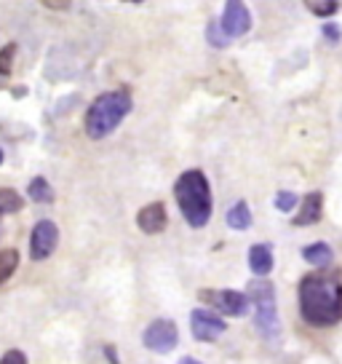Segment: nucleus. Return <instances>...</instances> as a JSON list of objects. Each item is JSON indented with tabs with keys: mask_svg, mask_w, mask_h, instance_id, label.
Listing matches in <instances>:
<instances>
[{
	"mask_svg": "<svg viewBox=\"0 0 342 364\" xmlns=\"http://www.w3.org/2000/svg\"><path fill=\"white\" fill-rule=\"evenodd\" d=\"M321 209H324V196L321 193H310V196H305L303 201V209H300V215L294 217V225H316L318 220H321Z\"/></svg>",
	"mask_w": 342,
	"mask_h": 364,
	"instance_id": "obj_12",
	"label": "nucleus"
},
{
	"mask_svg": "<svg viewBox=\"0 0 342 364\" xmlns=\"http://www.w3.org/2000/svg\"><path fill=\"white\" fill-rule=\"evenodd\" d=\"M249 297L254 303V324H257V332L265 340H276L281 335V322H278V310H276V292H273V284L270 282H251L249 284Z\"/></svg>",
	"mask_w": 342,
	"mask_h": 364,
	"instance_id": "obj_4",
	"label": "nucleus"
},
{
	"mask_svg": "<svg viewBox=\"0 0 342 364\" xmlns=\"http://www.w3.org/2000/svg\"><path fill=\"white\" fill-rule=\"evenodd\" d=\"M132 92L129 89H115L94 99L86 110V134L91 139H105L118 129L123 118L132 113Z\"/></svg>",
	"mask_w": 342,
	"mask_h": 364,
	"instance_id": "obj_3",
	"label": "nucleus"
},
{
	"mask_svg": "<svg viewBox=\"0 0 342 364\" xmlns=\"http://www.w3.org/2000/svg\"><path fill=\"white\" fill-rule=\"evenodd\" d=\"M297 201H300V199H297L291 190H281L276 196V209L278 212H291V209L297 206Z\"/></svg>",
	"mask_w": 342,
	"mask_h": 364,
	"instance_id": "obj_21",
	"label": "nucleus"
},
{
	"mask_svg": "<svg viewBox=\"0 0 342 364\" xmlns=\"http://www.w3.org/2000/svg\"><path fill=\"white\" fill-rule=\"evenodd\" d=\"M129 3H139V0H129Z\"/></svg>",
	"mask_w": 342,
	"mask_h": 364,
	"instance_id": "obj_25",
	"label": "nucleus"
},
{
	"mask_svg": "<svg viewBox=\"0 0 342 364\" xmlns=\"http://www.w3.org/2000/svg\"><path fill=\"white\" fill-rule=\"evenodd\" d=\"M324 35H327L329 41L337 43V41H340V38H342V30L337 27V25H331V22H329V25H324Z\"/></svg>",
	"mask_w": 342,
	"mask_h": 364,
	"instance_id": "obj_23",
	"label": "nucleus"
},
{
	"mask_svg": "<svg viewBox=\"0 0 342 364\" xmlns=\"http://www.w3.org/2000/svg\"><path fill=\"white\" fill-rule=\"evenodd\" d=\"M190 330H193V337L201 340V343H214V340L227 330V324H224L222 316H217L214 310L196 308L190 313Z\"/></svg>",
	"mask_w": 342,
	"mask_h": 364,
	"instance_id": "obj_8",
	"label": "nucleus"
},
{
	"mask_svg": "<svg viewBox=\"0 0 342 364\" xmlns=\"http://www.w3.org/2000/svg\"><path fill=\"white\" fill-rule=\"evenodd\" d=\"M220 25H222V30L230 38L246 35L251 30V14H249V8H246V3H243V0H227Z\"/></svg>",
	"mask_w": 342,
	"mask_h": 364,
	"instance_id": "obj_9",
	"label": "nucleus"
},
{
	"mask_svg": "<svg viewBox=\"0 0 342 364\" xmlns=\"http://www.w3.org/2000/svg\"><path fill=\"white\" fill-rule=\"evenodd\" d=\"M27 356L22 353V351H8L6 356H3V364H25Z\"/></svg>",
	"mask_w": 342,
	"mask_h": 364,
	"instance_id": "obj_22",
	"label": "nucleus"
},
{
	"mask_svg": "<svg viewBox=\"0 0 342 364\" xmlns=\"http://www.w3.org/2000/svg\"><path fill=\"white\" fill-rule=\"evenodd\" d=\"M303 257L310 263V265H316V268H324V265H329L331 263V249L329 244L318 241V244H310V246H305L303 249Z\"/></svg>",
	"mask_w": 342,
	"mask_h": 364,
	"instance_id": "obj_14",
	"label": "nucleus"
},
{
	"mask_svg": "<svg viewBox=\"0 0 342 364\" xmlns=\"http://www.w3.org/2000/svg\"><path fill=\"white\" fill-rule=\"evenodd\" d=\"M22 209V196L16 190H0V217Z\"/></svg>",
	"mask_w": 342,
	"mask_h": 364,
	"instance_id": "obj_17",
	"label": "nucleus"
},
{
	"mask_svg": "<svg viewBox=\"0 0 342 364\" xmlns=\"http://www.w3.org/2000/svg\"><path fill=\"white\" fill-rule=\"evenodd\" d=\"M13 56H16V43L3 46V51H0V75H8V73H11Z\"/></svg>",
	"mask_w": 342,
	"mask_h": 364,
	"instance_id": "obj_20",
	"label": "nucleus"
},
{
	"mask_svg": "<svg viewBox=\"0 0 342 364\" xmlns=\"http://www.w3.org/2000/svg\"><path fill=\"white\" fill-rule=\"evenodd\" d=\"M27 196H30V201H35V203H51L53 201V188L49 185V180L35 177V180L30 182V188H27Z\"/></svg>",
	"mask_w": 342,
	"mask_h": 364,
	"instance_id": "obj_15",
	"label": "nucleus"
},
{
	"mask_svg": "<svg viewBox=\"0 0 342 364\" xmlns=\"http://www.w3.org/2000/svg\"><path fill=\"white\" fill-rule=\"evenodd\" d=\"M16 265H19V252L16 249H0V284L11 279Z\"/></svg>",
	"mask_w": 342,
	"mask_h": 364,
	"instance_id": "obj_16",
	"label": "nucleus"
},
{
	"mask_svg": "<svg viewBox=\"0 0 342 364\" xmlns=\"http://www.w3.org/2000/svg\"><path fill=\"white\" fill-rule=\"evenodd\" d=\"M206 38H209V43L214 46V49H224L227 41H230V35L224 32L220 22H209V27H206Z\"/></svg>",
	"mask_w": 342,
	"mask_h": 364,
	"instance_id": "obj_19",
	"label": "nucleus"
},
{
	"mask_svg": "<svg viewBox=\"0 0 342 364\" xmlns=\"http://www.w3.org/2000/svg\"><path fill=\"white\" fill-rule=\"evenodd\" d=\"M305 6H308V11L316 16H331L337 14V8H340V3L337 0H305Z\"/></svg>",
	"mask_w": 342,
	"mask_h": 364,
	"instance_id": "obj_18",
	"label": "nucleus"
},
{
	"mask_svg": "<svg viewBox=\"0 0 342 364\" xmlns=\"http://www.w3.org/2000/svg\"><path fill=\"white\" fill-rule=\"evenodd\" d=\"M201 300L211 303L224 316H246L251 308V297L236 289H206L201 292Z\"/></svg>",
	"mask_w": 342,
	"mask_h": 364,
	"instance_id": "obj_5",
	"label": "nucleus"
},
{
	"mask_svg": "<svg viewBox=\"0 0 342 364\" xmlns=\"http://www.w3.org/2000/svg\"><path fill=\"white\" fill-rule=\"evenodd\" d=\"M177 340H179V330L171 319H156L142 335V343L156 353H169L177 346Z\"/></svg>",
	"mask_w": 342,
	"mask_h": 364,
	"instance_id": "obj_6",
	"label": "nucleus"
},
{
	"mask_svg": "<svg viewBox=\"0 0 342 364\" xmlns=\"http://www.w3.org/2000/svg\"><path fill=\"white\" fill-rule=\"evenodd\" d=\"M56 244H59V228H56V222L40 220L38 225L32 228V236H30V257L35 263H40V260L53 255Z\"/></svg>",
	"mask_w": 342,
	"mask_h": 364,
	"instance_id": "obj_7",
	"label": "nucleus"
},
{
	"mask_svg": "<svg viewBox=\"0 0 342 364\" xmlns=\"http://www.w3.org/2000/svg\"><path fill=\"white\" fill-rule=\"evenodd\" d=\"M174 199L187 225L203 228L211 220V188L201 169H187L174 182Z\"/></svg>",
	"mask_w": 342,
	"mask_h": 364,
	"instance_id": "obj_2",
	"label": "nucleus"
},
{
	"mask_svg": "<svg viewBox=\"0 0 342 364\" xmlns=\"http://www.w3.org/2000/svg\"><path fill=\"white\" fill-rule=\"evenodd\" d=\"M0 163H3V150H0Z\"/></svg>",
	"mask_w": 342,
	"mask_h": 364,
	"instance_id": "obj_24",
	"label": "nucleus"
},
{
	"mask_svg": "<svg viewBox=\"0 0 342 364\" xmlns=\"http://www.w3.org/2000/svg\"><path fill=\"white\" fill-rule=\"evenodd\" d=\"M249 268L254 276H267L273 270V246L270 244H254L249 249Z\"/></svg>",
	"mask_w": 342,
	"mask_h": 364,
	"instance_id": "obj_11",
	"label": "nucleus"
},
{
	"mask_svg": "<svg viewBox=\"0 0 342 364\" xmlns=\"http://www.w3.org/2000/svg\"><path fill=\"white\" fill-rule=\"evenodd\" d=\"M300 313L313 327H331L342 319V282L327 273H310L300 282Z\"/></svg>",
	"mask_w": 342,
	"mask_h": 364,
	"instance_id": "obj_1",
	"label": "nucleus"
},
{
	"mask_svg": "<svg viewBox=\"0 0 342 364\" xmlns=\"http://www.w3.org/2000/svg\"><path fill=\"white\" fill-rule=\"evenodd\" d=\"M137 225H139V230L147 233V236H158V233H163L166 225H169L166 206H163L160 201L142 206V209H139V215H137Z\"/></svg>",
	"mask_w": 342,
	"mask_h": 364,
	"instance_id": "obj_10",
	"label": "nucleus"
},
{
	"mask_svg": "<svg viewBox=\"0 0 342 364\" xmlns=\"http://www.w3.org/2000/svg\"><path fill=\"white\" fill-rule=\"evenodd\" d=\"M227 225L233 230H246L251 228V212H249V203L246 201H238L227 209Z\"/></svg>",
	"mask_w": 342,
	"mask_h": 364,
	"instance_id": "obj_13",
	"label": "nucleus"
}]
</instances>
